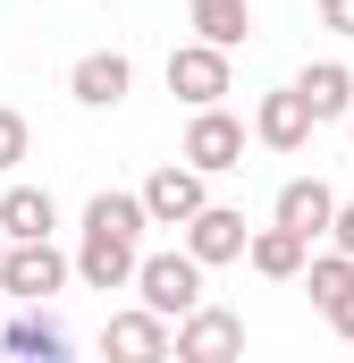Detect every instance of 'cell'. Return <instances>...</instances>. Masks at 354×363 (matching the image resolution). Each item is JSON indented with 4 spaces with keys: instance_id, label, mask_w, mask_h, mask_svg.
Masks as SVG:
<instances>
[{
    "instance_id": "e0dca14e",
    "label": "cell",
    "mask_w": 354,
    "mask_h": 363,
    "mask_svg": "<svg viewBox=\"0 0 354 363\" xmlns=\"http://www.w3.org/2000/svg\"><path fill=\"white\" fill-rule=\"evenodd\" d=\"M185 17H194L202 43H228V51L253 34V0H185Z\"/></svg>"
},
{
    "instance_id": "52a82bcc",
    "label": "cell",
    "mask_w": 354,
    "mask_h": 363,
    "mask_svg": "<svg viewBox=\"0 0 354 363\" xmlns=\"http://www.w3.org/2000/svg\"><path fill=\"white\" fill-rule=\"evenodd\" d=\"M101 355H127V363H161V355H177V321H169V313H152V304L135 296L127 313H110V321H101Z\"/></svg>"
},
{
    "instance_id": "44dd1931",
    "label": "cell",
    "mask_w": 354,
    "mask_h": 363,
    "mask_svg": "<svg viewBox=\"0 0 354 363\" xmlns=\"http://www.w3.org/2000/svg\"><path fill=\"white\" fill-rule=\"evenodd\" d=\"M321 321H329L338 338H354V287H346V296H338V304H321Z\"/></svg>"
},
{
    "instance_id": "7a4b0ae2",
    "label": "cell",
    "mask_w": 354,
    "mask_h": 363,
    "mask_svg": "<svg viewBox=\"0 0 354 363\" xmlns=\"http://www.w3.org/2000/svg\"><path fill=\"white\" fill-rule=\"evenodd\" d=\"M68 279H76V254H59L51 237H8V254H0V296L8 304H51Z\"/></svg>"
},
{
    "instance_id": "ac0fdd59",
    "label": "cell",
    "mask_w": 354,
    "mask_h": 363,
    "mask_svg": "<svg viewBox=\"0 0 354 363\" xmlns=\"http://www.w3.org/2000/svg\"><path fill=\"white\" fill-rule=\"evenodd\" d=\"M304 287H312V304H338V296L354 287V254H346V245L312 254V262H304Z\"/></svg>"
},
{
    "instance_id": "7c38bea8",
    "label": "cell",
    "mask_w": 354,
    "mask_h": 363,
    "mask_svg": "<svg viewBox=\"0 0 354 363\" xmlns=\"http://www.w3.org/2000/svg\"><path fill=\"white\" fill-rule=\"evenodd\" d=\"M338 203H346V194H338L329 178H287V186H278V203H270V220H287V228H304V237L321 245L329 220H338Z\"/></svg>"
},
{
    "instance_id": "9a60e30c",
    "label": "cell",
    "mask_w": 354,
    "mask_h": 363,
    "mask_svg": "<svg viewBox=\"0 0 354 363\" xmlns=\"http://www.w3.org/2000/svg\"><path fill=\"white\" fill-rule=\"evenodd\" d=\"M295 93H304L312 118L329 127V118H346V110H354V68H346V60H312V68L295 77Z\"/></svg>"
},
{
    "instance_id": "277c9868",
    "label": "cell",
    "mask_w": 354,
    "mask_h": 363,
    "mask_svg": "<svg viewBox=\"0 0 354 363\" xmlns=\"http://www.w3.org/2000/svg\"><path fill=\"white\" fill-rule=\"evenodd\" d=\"M169 93L185 101V110L228 101V93H236V51H228V43H202V34L177 43V51H169Z\"/></svg>"
},
{
    "instance_id": "cb8c5ba5",
    "label": "cell",
    "mask_w": 354,
    "mask_h": 363,
    "mask_svg": "<svg viewBox=\"0 0 354 363\" xmlns=\"http://www.w3.org/2000/svg\"><path fill=\"white\" fill-rule=\"evenodd\" d=\"M0 254H8V228H0Z\"/></svg>"
},
{
    "instance_id": "3957f363",
    "label": "cell",
    "mask_w": 354,
    "mask_h": 363,
    "mask_svg": "<svg viewBox=\"0 0 354 363\" xmlns=\"http://www.w3.org/2000/svg\"><path fill=\"white\" fill-rule=\"evenodd\" d=\"M202 279H211V262L177 237L169 254H144V271H135V296L152 304V313H169V321H185L194 304H202Z\"/></svg>"
},
{
    "instance_id": "2e32d148",
    "label": "cell",
    "mask_w": 354,
    "mask_h": 363,
    "mask_svg": "<svg viewBox=\"0 0 354 363\" xmlns=\"http://www.w3.org/2000/svg\"><path fill=\"white\" fill-rule=\"evenodd\" d=\"M0 228H8V237H51V228H59V203H51V186H8V194H0Z\"/></svg>"
},
{
    "instance_id": "8fae6325",
    "label": "cell",
    "mask_w": 354,
    "mask_h": 363,
    "mask_svg": "<svg viewBox=\"0 0 354 363\" xmlns=\"http://www.w3.org/2000/svg\"><path fill=\"white\" fill-rule=\"evenodd\" d=\"M177 237H185L211 271H219V262H245V245H253V228H245V211H236V203H202Z\"/></svg>"
},
{
    "instance_id": "d6986e66",
    "label": "cell",
    "mask_w": 354,
    "mask_h": 363,
    "mask_svg": "<svg viewBox=\"0 0 354 363\" xmlns=\"http://www.w3.org/2000/svg\"><path fill=\"white\" fill-rule=\"evenodd\" d=\"M34 152V127H25V110H8L0 101V178H17V161Z\"/></svg>"
},
{
    "instance_id": "4fadbf2b",
    "label": "cell",
    "mask_w": 354,
    "mask_h": 363,
    "mask_svg": "<svg viewBox=\"0 0 354 363\" xmlns=\"http://www.w3.org/2000/svg\"><path fill=\"white\" fill-rule=\"evenodd\" d=\"M245 262H253V279H304V262H312V237H304V228H287V220H270V228H253Z\"/></svg>"
},
{
    "instance_id": "5b68a950",
    "label": "cell",
    "mask_w": 354,
    "mask_h": 363,
    "mask_svg": "<svg viewBox=\"0 0 354 363\" xmlns=\"http://www.w3.org/2000/svg\"><path fill=\"white\" fill-rule=\"evenodd\" d=\"M194 169H211V178H228V169H245V118L228 110V101H211V110H194L185 118V144H177Z\"/></svg>"
},
{
    "instance_id": "5bb4252c",
    "label": "cell",
    "mask_w": 354,
    "mask_h": 363,
    "mask_svg": "<svg viewBox=\"0 0 354 363\" xmlns=\"http://www.w3.org/2000/svg\"><path fill=\"white\" fill-rule=\"evenodd\" d=\"M0 355H68V330L51 321V304H17V321H0Z\"/></svg>"
},
{
    "instance_id": "7402d4cb",
    "label": "cell",
    "mask_w": 354,
    "mask_h": 363,
    "mask_svg": "<svg viewBox=\"0 0 354 363\" xmlns=\"http://www.w3.org/2000/svg\"><path fill=\"white\" fill-rule=\"evenodd\" d=\"M329 245H346V254H354V203H338V220H329Z\"/></svg>"
},
{
    "instance_id": "8992f818",
    "label": "cell",
    "mask_w": 354,
    "mask_h": 363,
    "mask_svg": "<svg viewBox=\"0 0 354 363\" xmlns=\"http://www.w3.org/2000/svg\"><path fill=\"white\" fill-rule=\"evenodd\" d=\"M202 203H211V169H194L185 152H177V161H161V169L144 178V211H152V228H185Z\"/></svg>"
},
{
    "instance_id": "30bf717a",
    "label": "cell",
    "mask_w": 354,
    "mask_h": 363,
    "mask_svg": "<svg viewBox=\"0 0 354 363\" xmlns=\"http://www.w3.org/2000/svg\"><path fill=\"white\" fill-rule=\"evenodd\" d=\"M135 93V60L127 51H85L76 68H68V101L76 110H118Z\"/></svg>"
},
{
    "instance_id": "ffe728a7",
    "label": "cell",
    "mask_w": 354,
    "mask_h": 363,
    "mask_svg": "<svg viewBox=\"0 0 354 363\" xmlns=\"http://www.w3.org/2000/svg\"><path fill=\"white\" fill-rule=\"evenodd\" d=\"M321 26H329L338 43H354V0H321Z\"/></svg>"
},
{
    "instance_id": "603a6c76",
    "label": "cell",
    "mask_w": 354,
    "mask_h": 363,
    "mask_svg": "<svg viewBox=\"0 0 354 363\" xmlns=\"http://www.w3.org/2000/svg\"><path fill=\"white\" fill-rule=\"evenodd\" d=\"M346 144H354V110H346Z\"/></svg>"
},
{
    "instance_id": "ba28073f",
    "label": "cell",
    "mask_w": 354,
    "mask_h": 363,
    "mask_svg": "<svg viewBox=\"0 0 354 363\" xmlns=\"http://www.w3.org/2000/svg\"><path fill=\"white\" fill-rule=\"evenodd\" d=\"M245 355V313H228V304H194L185 321H177V363H228Z\"/></svg>"
},
{
    "instance_id": "6da1fadb",
    "label": "cell",
    "mask_w": 354,
    "mask_h": 363,
    "mask_svg": "<svg viewBox=\"0 0 354 363\" xmlns=\"http://www.w3.org/2000/svg\"><path fill=\"white\" fill-rule=\"evenodd\" d=\"M144 228H152L144 186H135V194L101 186V194L85 203V228H76V279H85L93 296H135V271H144Z\"/></svg>"
},
{
    "instance_id": "9c48e42d",
    "label": "cell",
    "mask_w": 354,
    "mask_h": 363,
    "mask_svg": "<svg viewBox=\"0 0 354 363\" xmlns=\"http://www.w3.org/2000/svg\"><path fill=\"white\" fill-rule=\"evenodd\" d=\"M312 127H321V118H312V101L295 85H278V93L253 101V144H262V152H287V161H295V152L312 144Z\"/></svg>"
},
{
    "instance_id": "d4e9b609",
    "label": "cell",
    "mask_w": 354,
    "mask_h": 363,
    "mask_svg": "<svg viewBox=\"0 0 354 363\" xmlns=\"http://www.w3.org/2000/svg\"><path fill=\"white\" fill-rule=\"evenodd\" d=\"M0 304H8V296H0Z\"/></svg>"
}]
</instances>
